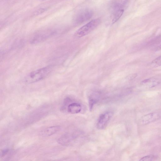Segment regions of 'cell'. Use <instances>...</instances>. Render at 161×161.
<instances>
[{
	"instance_id": "obj_1",
	"label": "cell",
	"mask_w": 161,
	"mask_h": 161,
	"mask_svg": "<svg viewBox=\"0 0 161 161\" xmlns=\"http://www.w3.org/2000/svg\"><path fill=\"white\" fill-rule=\"evenodd\" d=\"M52 70L51 66H48L36 69L28 74L25 77V82L31 84L42 80L47 76Z\"/></svg>"
},
{
	"instance_id": "obj_2",
	"label": "cell",
	"mask_w": 161,
	"mask_h": 161,
	"mask_svg": "<svg viewBox=\"0 0 161 161\" xmlns=\"http://www.w3.org/2000/svg\"><path fill=\"white\" fill-rule=\"evenodd\" d=\"M101 19L99 18L93 19L78 30L75 35L77 37L84 36L92 31L101 23Z\"/></svg>"
},
{
	"instance_id": "obj_3",
	"label": "cell",
	"mask_w": 161,
	"mask_h": 161,
	"mask_svg": "<svg viewBox=\"0 0 161 161\" xmlns=\"http://www.w3.org/2000/svg\"><path fill=\"white\" fill-rule=\"evenodd\" d=\"M113 115L111 111H107L102 114L99 117L97 122V127L103 129L106 127Z\"/></svg>"
},
{
	"instance_id": "obj_4",
	"label": "cell",
	"mask_w": 161,
	"mask_h": 161,
	"mask_svg": "<svg viewBox=\"0 0 161 161\" xmlns=\"http://www.w3.org/2000/svg\"><path fill=\"white\" fill-rule=\"evenodd\" d=\"M161 118V110L148 113L143 116L141 119L140 123L142 125H147Z\"/></svg>"
},
{
	"instance_id": "obj_5",
	"label": "cell",
	"mask_w": 161,
	"mask_h": 161,
	"mask_svg": "<svg viewBox=\"0 0 161 161\" xmlns=\"http://www.w3.org/2000/svg\"><path fill=\"white\" fill-rule=\"evenodd\" d=\"M92 15L93 12L91 10L84 9L78 13L76 15L74 21L77 24L81 23L90 19Z\"/></svg>"
},
{
	"instance_id": "obj_6",
	"label": "cell",
	"mask_w": 161,
	"mask_h": 161,
	"mask_svg": "<svg viewBox=\"0 0 161 161\" xmlns=\"http://www.w3.org/2000/svg\"><path fill=\"white\" fill-rule=\"evenodd\" d=\"M54 34V33L53 32L52 33L46 32L45 33L37 34L34 36L31 39V43L33 44L38 43L43 41Z\"/></svg>"
},
{
	"instance_id": "obj_7",
	"label": "cell",
	"mask_w": 161,
	"mask_h": 161,
	"mask_svg": "<svg viewBox=\"0 0 161 161\" xmlns=\"http://www.w3.org/2000/svg\"><path fill=\"white\" fill-rule=\"evenodd\" d=\"M60 129V127L59 126H51L42 131L40 134L43 137L50 136L58 131Z\"/></svg>"
},
{
	"instance_id": "obj_8",
	"label": "cell",
	"mask_w": 161,
	"mask_h": 161,
	"mask_svg": "<svg viewBox=\"0 0 161 161\" xmlns=\"http://www.w3.org/2000/svg\"><path fill=\"white\" fill-rule=\"evenodd\" d=\"M82 109L81 105L78 103H73L69 104L67 107V111L70 113L75 114L80 112Z\"/></svg>"
},
{
	"instance_id": "obj_9",
	"label": "cell",
	"mask_w": 161,
	"mask_h": 161,
	"mask_svg": "<svg viewBox=\"0 0 161 161\" xmlns=\"http://www.w3.org/2000/svg\"><path fill=\"white\" fill-rule=\"evenodd\" d=\"M124 10L119 9L115 11L113 16L112 23L113 24L116 22L122 15Z\"/></svg>"
},
{
	"instance_id": "obj_10",
	"label": "cell",
	"mask_w": 161,
	"mask_h": 161,
	"mask_svg": "<svg viewBox=\"0 0 161 161\" xmlns=\"http://www.w3.org/2000/svg\"><path fill=\"white\" fill-rule=\"evenodd\" d=\"M151 65L153 67H157L161 66V55L158 57L151 63Z\"/></svg>"
},
{
	"instance_id": "obj_11",
	"label": "cell",
	"mask_w": 161,
	"mask_h": 161,
	"mask_svg": "<svg viewBox=\"0 0 161 161\" xmlns=\"http://www.w3.org/2000/svg\"><path fill=\"white\" fill-rule=\"evenodd\" d=\"M156 157L152 155H150L144 156L140 158V161H153L156 159Z\"/></svg>"
},
{
	"instance_id": "obj_12",
	"label": "cell",
	"mask_w": 161,
	"mask_h": 161,
	"mask_svg": "<svg viewBox=\"0 0 161 161\" xmlns=\"http://www.w3.org/2000/svg\"><path fill=\"white\" fill-rule=\"evenodd\" d=\"M8 151L9 149H6L2 150L1 152V157H3L5 155L8 153Z\"/></svg>"
},
{
	"instance_id": "obj_13",
	"label": "cell",
	"mask_w": 161,
	"mask_h": 161,
	"mask_svg": "<svg viewBox=\"0 0 161 161\" xmlns=\"http://www.w3.org/2000/svg\"><path fill=\"white\" fill-rule=\"evenodd\" d=\"M42 0V1H44V0Z\"/></svg>"
}]
</instances>
